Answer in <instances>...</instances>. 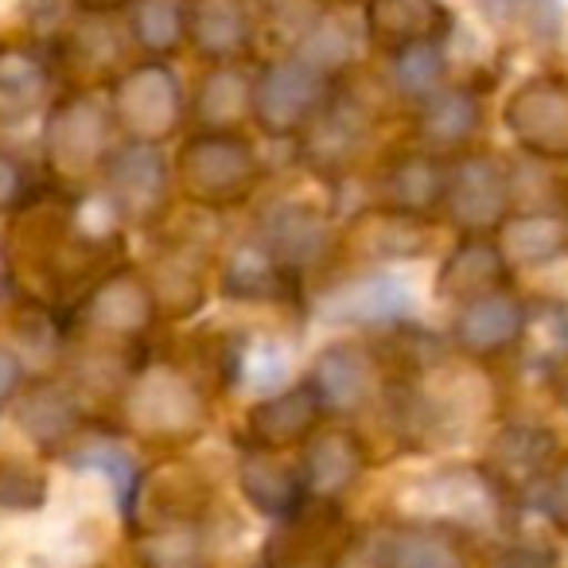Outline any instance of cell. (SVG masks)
<instances>
[{
    "mask_svg": "<svg viewBox=\"0 0 568 568\" xmlns=\"http://www.w3.org/2000/svg\"><path fill=\"white\" fill-rule=\"evenodd\" d=\"M261 164L253 144L226 129H195L175 156V183L191 203L206 211H230L253 195Z\"/></svg>",
    "mask_w": 568,
    "mask_h": 568,
    "instance_id": "obj_1",
    "label": "cell"
},
{
    "mask_svg": "<svg viewBox=\"0 0 568 568\" xmlns=\"http://www.w3.org/2000/svg\"><path fill=\"white\" fill-rule=\"evenodd\" d=\"M363 471H366V448L347 428L316 433L301 459L308 498H327V503H343V495L363 479Z\"/></svg>",
    "mask_w": 568,
    "mask_h": 568,
    "instance_id": "obj_16",
    "label": "cell"
},
{
    "mask_svg": "<svg viewBox=\"0 0 568 568\" xmlns=\"http://www.w3.org/2000/svg\"><path fill=\"white\" fill-rule=\"evenodd\" d=\"M366 136V121L355 105L343 102H327L324 110L316 113L308 129L301 133L304 141V156H312V164L324 168V172H335V168L351 164V156L358 152Z\"/></svg>",
    "mask_w": 568,
    "mask_h": 568,
    "instance_id": "obj_26",
    "label": "cell"
},
{
    "mask_svg": "<svg viewBox=\"0 0 568 568\" xmlns=\"http://www.w3.org/2000/svg\"><path fill=\"white\" fill-rule=\"evenodd\" d=\"M506 265L503 250L490 237H464L456 250L444 257L440 273H436V293L448 296V301H475V296H487L506 284Z\"/></svg>",
    "mask_w": 568,
    "mask_h": 568,
    "instance_id": "obj_22",
    "label": "cell"
},
{
    "mask_svg": "<svg viewBox=\"0 0 568 568\" xmlns=\"http://www.w3.org/2000/svg\"><path fill=\"white\" fill-rule=\"evenodd\" d=\"M541 510L549 514V521L568 534V459L557 464L545 479V490H541Z\"/></svg>",
    "mask_w": 568,
    "mask_h": 568,
    "instance_id": "obj_36",
    "label": "cell"
},
{
    "mask_svg": "<svg viewBox=\"0 0 568 568\" xmlns=\"http://www.w3.org/2000/svg\"><path fill=\"white\" fill-rule=\"evenodd\" d=\"M374 568H467V541L440 521L382 529L371 545Z\"/></svg>",
    "mask_w": 568,
    "mask_h": 568,
    "instance_id": "obj_15",
    "label": "cell"
},
{
    "mask_svg": "<svg viewBox=\"0 0 568 568\" xmlns=\"http://www.w3.org/2000/svg\"><path fill=\"white\" fill-rule=\"evenodd\" d=\"M308 386L316 389L324 413H363L378 394V366H374L371 351L358 343H332L316 355L308 374Z\"/></svg>",
    "mask_w": 568,
    "mask_h": 568,
    "instance_id": "obj_13",
    "label": "cell"
},
{
    "mask_svg": "<svg viewBox=\"0 0 568 568\" xmlns=\"http://www.w3.org/2000/svg\"><path fill=\"white\" fill-rule=\"evenodd\" d=\"M417 125H420V136H425L428 149H440V152H452V149H464L483 125V105L471 90L464 87H440L433 98L420 102V113H417Z\"/></svg>",
    "mask_w": 568,
    "mask_h": 568,
    "instance_id": "obj_23",
    "label": "cell"
},
{
    "mask_svg": "<svg viewBox=\"0 0 568 568\" xmlns=\"http://www.w3.org/2000/svg\"><path fill=\"white\" fill-rule=\"evenodd\" d=\"M413 308V296L405 293V284L394 276H371V281L351 284L347 293H339L327 312L335 320H358V324H389V320H402Z\"/></svg>",
    "mask_w": 568,
    "mask_h": 568,
    "instance_id": "obj_31",
    "label": "cell"
},
{
    "mask_svg": "<svg viewBox=\"0 0 568 568\" xmlns=\"http://www.w3.org/2000/svg\"><path fill=\"white\" fill-rule=\"evenodd\" d=\"M506 129L534 160H568V79L534 74L506 102Z\"/></svg>",
    "mask_w": 568,
    "mask_h": 568,
    "instance_id": "obj_8",
    "label": "cell"
},
{
    "mask_svg": "<svg viewBox=\"0 0 568 568\" xmlns=\"http://www.w3.org/2000/svg\"><path fill=\"white\" fill-rule=\"evenodd\" d=\"M110 118L113 129L125 133V141L164 144L187 121V94H183L172 67L152 59V63L129 67L113 82Z\"/></svg>",
    "mask_w": 568,
    "mask_h": 568,
    "instance_id": "obj_3",
    "label": "cell"
},
{
    "mask_svg": "<svg viewBox=\"0 0 568 568\" xmlns=\"http://www.w3.org/2000/svg\"><path fill=\"white\" fill-rule=\"evenodd\" d=\"M394 87L409 102H425L444 87V55L440 40L433 43H413V48L394 51Z\"/></svg>",
    "mask_w": 568,
    "mask_h": 568,
    "instance_id": "obj_32",
    "label": "cell"
},
{
    "mask_svg": "<svg viewBox=\"0 0 568 568\" xmlns=\"http://www.w3.org/2000/svg\"><path fill=\"white\" fill-rule=\"evenodd\" d=\"M565 245L568 226L557 214H521V219H506L503 230H498V250H503L506 265H549L565 253Z\"/></svg>",
    "mask_w": 568,
    "mask_h": 568,
    "instance_id": "obj_27",
    "label": "cell"
},
{
    "mask_svg": "<svg viewBox=\"0 0 568 568\" xmlns=\"http://www.w3.org/2000/svg\"><path fill=\"white\" fill-rule=\"evenodd\" d=\"M125 420L141 436L175 440L203 425V402L195 386L183 382L175 371H149L129 386L125 394Z\"/></svg>",
    "mask_w": 568,
    "mask_h": 568,
    "instance_id": "obj_9",
    "label": "cell"
},
{
    "mask_svg": "<svg viewBox=\"0 0 568 568\" xmlns=\"http://www.w3.org/2000/svg\"><path fill=\"white\" fill-rule=\"evenodd\" d=\"M156 312L160 304L149 281H141L133 273H113L102 284H94V293L87 296V308H82V320L98 335L136 339V335H144L152 327Z\"/></svg>",
    "mask_w": 568,
    "mask_h": 568,
    "instance_id": "obj_14",
    "label": "cell"
},
{
    "mask_svg": "<svg viewBox=\"0 0 568 568\" xmlns=\"http://www.w3.org/2000/svg\"><path fill=\"white\" fill-rule=\"evenodd\" d=\"M557 456V440H552L549 428H537V425H510L498 433L495 440V475L503 479V487H529V483H541L549 479L545 467L552 464Z\"/></svg>",
    "mask_w": 568,
    "mask_h": 568,
    "instance_id": "obj_24",
    "label": "cell"
},
{
    "mask_svg": "<svg viewBox=\"0 0 568 568\" xmlns=\"http://www.w3.org/2000/svg\"><path fill=\"white\" fill-rule=\"evenodd\" d=\"M51 74L28 48H0V121H20L43 105Z\"/></svg>",
    "mask_w": 568,
    "mask_h": 568,
    "instance_id": "obj_28",
    "label": "cell"
},
{
    "mask_svg": "<svg viewBox=\"0 0 568 568\" xmlns=\"http://www.w3.org/2000/svg\"><path fill=\"white\" fill-rule=\"evenodd\" d=\"M74 467H94V471H102L105 479L113 483V495H118L121 510H133L136 503V487H141V471H136L133 456H129L125 448H118V444H98V448H87V452H74L71 456Z\"/></svg>",
    "mask_w": 568,
    "mask_h": 568,
    "instance_id": "obj_33",
    "label": "cell"
},
{
    "mask_svg": "<svg viewBox=\"0 0 568 568\" xmlns=\"http://www.w3.org/2000/svg\"><path fill=\"white\" fill-rule=\"evenodd\" d=\"M296 55L316 63L320 71L335 74L351 59V28L343 20H320V28H312L308 40L296 48Z\"/></svg>",
    "mask_w": 568,
    "mask_h": 568,
    "instance_id": "obj_34",
    "label": "cell"
},
{
    "mask_svg": "<svg viewBox=\"0 0 568 568\" xmlns=\"http://www.w3.org/2000/svg\"><path fill=\"white\" fill-rule=\"evenodd\" d=\"M320 417H324V405H320L316 389L301 382L293 389H276V394L261 397L245 413V436L257 452H284L308 444L320 428Z\"/></svg>",
    "mask_w": 568,
    "mask_h": 568,
    "instance_id": "obj_12",
    "label": "cell"
},
{
    "mask_svg": "<svg viewBox=\"0 0 568 568\" xmlns=\"http://www.w3.org/2000/svg\"><path fill=\"white\" fill-rule=\"evenodd\" d=\"M187 40L211 63H237L253 43L245 0H187Z\"/></svg>",
    "mask_w": 568,
    "mask_h": 568,
    "instance_id": "obj_17",
    "label": "cell"
},
{
    "mask_svg": "<svg viewBox=\"0 0 568 568\" xmlns=\"http://www.w3.org/2000/svg\"><path fill=\"white\" fill-rule=\"evenodd\" d=\"M82 12H94V17H105V12L129 9V0H74Z\"/></svg>",
    "mask_w": 568,
    "mask_h": 568,
    "instance_id": "obj_40",
    "label": "cell"
},
{
    "mask_svg": "<svg viewBox=\"0 0 568 568\" xmlns=\"http://www.w3.org/2000/svg\"><path fill=\"white\" fill-rule=\"evenodd\" d=\"M444 214L467 237H490L510 219V175L495 156H459L444 175Z\"/></svg>",
    "mask_w": 568,
    "mask_h": 568,
    "instance_id": "obj_6",
    "label": "cell"
},
{
    "mask_svg": "<svg viewBox=\"0 0 568 568\" xmlns=\"http://www.w3.org/2000/svg\"><path fill=\"white\" fill-rule=\"evenodd\" d=\"M284 281H288V268L261 242H237L222 261V293L234 301H281Z\"/></svg>",
    "mask_w": 568,
    "mask_h": 568,
    "instance_id": "obj_25",
    "label": "cell"
},
{
    "mask_svg": "<svg viewBox=\"0 0 568 568\" xmlns=\"http://www.w3.org/2000/svg\"><path fill=\"white\" fill-rule=\"evenodd\" d=\"M237 483H242V495L253 510H261L265 518H288L296 506L308 503V490H304L301 467L284 464L281 452H257L242 459L237 467Z\"/></svg>",
    "mask_w": 568,
    "mask_h": 568,
    "instance_id": "obj_21",
    "label": "cell"
},
{
    "mask_svg": "<svg viewBox=\"0 0 568 568\" xmlns=\"http://www.w3.org/2000/svg\"><path fill=\"white\" fill-rule=\"evenodd\" d=\"M332 102V74L304 55H284L253 74V125L268 136H301Z\"/></svg>",
    "mask_w": 568,
    "mask_h": 568,
    "instance_id": "obj_2",
    "label": "cell"
},
{
    "mask_svg": "<svg viewBox=\"0 0 568 568\" xmlns=\"http://www.w3.org/2000/svg\"><path fill=\"white\" fill-rule=\"evenodd\" d=\"M351 545H355V526L343 503L308 498L288 518L276 521L261 568H339Z\"/></svg>",
    "mask_w": 568,
    "mask_h": 568,
    "instance_id": "obj_4",
    "label": "cell"
},
{
    "mask_svg": "<svg viewBox=\"0 0 568 568\" xmlns=\"http://www.w3.org/2000/svg\"><path fill=\"white\" fill-rule=\"evenodd\" d=\"M102 191L110 211L121 222L133 226H149L164 214L168 206V187H172V172L168 160L160 152V144L144 141H125L118 149H110L102 164Z\"/></svg>",
    "mask_w": 568,
    "mask_h": 568,
    "instance_id": "obj_5",
    "label": "cell"
},
{
    "mask_svg": "<svg viewBox=\"0 0 568 568\" xmlns=\"http://www.w3.org/2000/svg\"><path fill=\"white\" fill-rule=\"evenodd\" d=\"M43 503V483H36L24 467H0V506H17V510H36Z\"/></svg>",
    "mask_w": 568,
    "mask_h": 568,
    "instance_id": "obj_35",
    "label": "cell"
},
{
    "mask_svg": "<svg viewBox=\"0 0 568 568\" xmlns=\"http://www.w3.org/2000/svg\"><path fill=\"white\" fill-rule=\"evenodd\" d=\"M24 389V363L12 347H0V413L9 409Z\"/></svg>",
    "mask_w": 568,
    "mask_h": 568,
    "instance_id": "obj_37",
    "label": "cell"
},
{
    "mask_svg": "<svg viewBox=\"0 0 568 568\" xmlns=\"http://www.w3.org/2000/svg\"><path fill=\"white\" fill-rule=\"evenodd\" d=\"M320 9H327V12H339V9H351V4H358V0H316Z\"/></svg>",
    "mask_w": 568,
    "mask_h": 568,
    "instance_id": "obj_41",
    "label": "cell"
},
{
    "mask_svg": "<svg viewBox=\"0 0 568 568\" xmlns=\"http://www.w3.org/2000/svg\"><path fill=\"white\" fill-rule=\"evenodd\" d=\"M448 28L444 0H366V32L378 48L402 51L433 43Z\"/></svg>",
    "mask_w": 568,
    "mask_h": 568,
    "instance_id": "obj_20",
    "label": "cell"
},
{
    "mask_svg": "<svg viewBox=\"0 0 568 568\" xmlns=\"http://www.w3.org/2000/svg\"><path fill=\"white\" fill-rule=\"evenodd\" d=\"M24 203V168L0 152V211H12V206Z\"/></svg>",
    "mask_w": 568,
    "mask_h": 568,
    "instance_id": "obj_38",
    "label": "cell"
},
{
    "mask_svg": "<svg viewBox=\"0 0 568 568\" xmlns=\"http://www.w3.org/2000/svg\"><path fill=\"white\" fill-rule=\"evenodd\" d=\"M526 304L510 288H495V293L475 296L459 308L456 324H452V343L471 358H498L526 339Z\"/></svg>",
    "mask_w": 568,
    "mask_h": 568,
    "instance_id": "obj_11",
    "label": "cell"
},
{
    "mask_svg": "<svg viewBox=\"0 0 568 568\" xmlns=\"http://www.w3.org/2000/svg\"><path fill=\"white\" fill-rule=\"evenodd\" d=\"M82 420V409L74 402V394L67 386H55V382H43L20 405V428H24L32 440H40L43 448L51 444H63L74 436Z\"/></svg>",
    "mask_w": 568,
    "mask_h": 568,
    "instance_id": "obj_30",
    "label": "cell"
},
{
    "mask_svg": "<svg viewBox=\"0 0 568 568\" xmlns=\"http://www.w3.org/2000/svg\"><path fill=\"white\" fill-rule=\"evenodd\" d=\"M110 129L113 118L98 98H67L51 110L48 129H43V160L63 180L102 172L105 156H110Z\"/></svg>",
    "mask_w": 568,
    "mask_h": 568,
    "instance_id": "obj_7",
    "label": "cell"
},
{
    "mask_svg": "<svg viewBox=\"0 0 568 568\" xmlns=\"http://www.w3.org/2000/svg\"><path fill=\"white\" fill-rule=\"evenodd\" d=\"M129 36L144 55H175L187 43V0H129Z\"/></svg>",
    "mask_w": 568,
    "mask_h": 568,
    "instance_id": "obj_29",
    "label": "cell"
},
{
    "mask_svg": "<svg viewBox=\"0 0 568 568\" xmlns=\"http://www.w3.org/2000/svg\"><path fill=\"white\" fill-rule=\"evenodd\" d=\"M257 242L281 261L288 273L312 268L332 253V222L324 211H316L312 203L301 199H281V203L265 206L257 226Z\"/></svg>",
    "mask_w": 568,
    "mask_h": 568,
    "instance_id": "obj_10",
    "label": "cell"
},
{
    "mask_svg": "<svg viewBox=\"0 0 568 568\" xmlns=\"http://www.w3.org/2000/svg\"><path fill=\"white\" fill-rule=\"evenodd\" d=\"M490 568H552V552L537 549V545H514V549L498 552Z\"/></svg>",
    "mask_w": 568,
    "mask_h": 568,
    "instance_id": "obj_39",
    "label": "cell"
},
{
    "mask_svg": "<svg viewBox=\"0 0 568 568\" xmlns=\"http://www.w3.org/2000/svg\"><path fill=\"white\" fill-rule=\"evenodd\" d=\"M187 118L199 129L237 133L245 121H253V74L237 63H214L187 98Z\"/></svg>",
    "mask_w": 568,
    "mask_h": 568,
    "instance_id": "obj_19",
    "label": "cell"
},
{
    "mask_svg": "<svg viewBox=\"0 0 568 568\" xmlns=\"http://www.w3.org/2000/svg\"><path fill=\"white\" fill-rule=\"evenodd\" d=\"M444 175L448 164L433 152H405L382 172V206L402 219H428L444 206Z\"/></svg>",
    "mask_w": 568,
    "mask_h": 568,
    "instance_id": "obj_18",
    "label": "cell"
}]
</instances>
